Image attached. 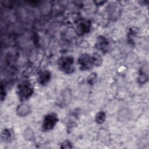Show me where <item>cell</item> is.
I'll return each mask as SVG.
<instances>
[{"label": "cell", "instance_id": "cell-2", "mask_svg": "<svg viewBox=\"0 0 149 149\" xmlns=\"http://www.w3.org/2000/svg\"><path fill=\"white\" fill-rule=\"evenodd\" d=\"M73 60L72 57L68 56L62 58L59 61V66L62 70L66 73H71L73 70Z\"/></svg>", "mask_w": 149, "mask_h": 149}, {"label": "cell", "instance_id": "cell-7", "mask_svg": "<svg viewBox=\"0 0 149 149\" xmlns=\"http://www.w3.org/2000/svg\"><path fill=\"white\" fill-rule=\"evenodd\" d=\"M33 132L31 129H27L24 132V137L26 140H31L33 137Z\"/></svg>", "mask_w": 149, "mask_h": 149}, {"label": "cell", "instance_id": "cell-3", "mask_svg": "<svg viewBox=\"0 0 149 149\" xmlns=\"http://www.w3.org/2000/svg\"><path fill=\"white\" fill-rule=\"evenodd\" d=\"M57 120L58 119L55 114L51 113L47 115L44 119L42 124L43 129L45 130H48L51 129L55 126Z\"/></svg>", "mask_w": 149, "mask_h": 149}, {"label": "cell", "instance_id": "cell-1", "mask_svg": "<svg viewBox=\"0 0 149 149\" xmlns=\"http://www.w3.org/2000/svg\"><path fill=\"white\" fill-rule=\"evenodd\" d=\"M18 94L22 100H26L33 93V87L31 84L27 81H23L18 86Z\"/></svg>", "mask_w": 149, "mask_h": 149}, {"label": "cell", "instance_id": "cell-6", "mask_svg": "<svg viewBox=\"0 0 149 149\" xmlns=\"http://www.w3.org/2000/svg\"><path fill=\"white\" fill-rule=\"evenodd\" d=\"M50 76H51L50 73L48 72L45 71V72H42L40 75V77H39V80H40V83L41 84L47 83L50 79Z\"/></svg>", "mask_w": 149, "mask_h": 149}, {"label": "cell", "instance_id": "cell-5", "mask_svg": "<svg viewBox=\"0 0 149 149\" xmlns=\"http://www.w3.org/2000/svg\"><path fill=\"white\" fill-rule=\"evenodd\" d=\"M30 111L29 105L26 104H22L19 105L16 109V113L19 116H25L29 114Z\"/></svg>", "mask_w": 149, "mask_h": 149}, {"label": "cell", "instance_id": "cell-4", "mask_svg": "<svg viewBox=\"0 0 149 149\" xmlns=\"http://www.w3.org/2000/svg\"><path fill=\"white\" fill-rule=\"evenodd\" d=\"M79 63L83 69H90L94 64L93 56L91 57L88 54H83L79 58Z\"/></svg>", "mask_w": 149, "mask_h": 149}, {"label": "cell", "instance_id": "cell-8", "mask_svg": "<svg viewBox=\"0 0 149 149\" xmlns=\"http://www.w3.org/2000/svg\"><path fill=\"white\" fill-rule=\"evenodd\" d=\"M105 114L103 112H99L96 116V120L98 123H102L105 119Z\"/></svg>", "mask_w": 149, "mask_h": 149}]
</instances>
